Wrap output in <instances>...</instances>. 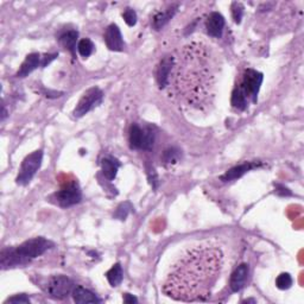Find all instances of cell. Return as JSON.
Instances as JSON below:
<instances>
[{
    "instance_id": "6da1fadb",
    "label": "cell",
    "mask_w": 304,
    "mask_h": 304,
    "mask_svg": "<svg viewBox=\"0 0 304 304\" xmlns=\"http://www.w3.org/2000/svg\"><path fill=\"white\" fill-rule=\"evenodd\" d=\"M223 266L222 251L213 244H200L188 249L173 268L163 283L168 297L183 302L207 301Z\"/></svg>"
},
{
    "instance_id": "7a4b0ae2",
    "label": "cell",
    "mask_w": 304,
    "mask_h": 304,
    "mask_svg": "<svg viewBox=\"0 0 304 304\" xmlns=\"http://www.w3.org/2000/svg\"><path fill=\"white\" fill-rule=\"evenodd\" d=\"M208 48L201 43H190L173 56L168 86L170 93L188 106L200 107L213 94L216 67Z\"/></svg>"
},
{
    "instance_id": "3957f363",
    "label": "cell",
    "mask_w": 304,
    "mask_h": 304,
    "mask_svg": "<svg viewBox=\"0 0 304 304\" xmlns=\"http://www.w3.org/2000/svg\"><path fill=\"white\" fill-rule=\"evenodd\" d=\"M53 246L54 244L44 238L30 239L16 249L4 250L1 252V266L4 268H9L23 265L42 255Z\"/></svg>"
},
{
    "instance_id": "277c9868",
    "label": "cell",
    "mask_w": 304,
    "mask_h": 304,
    "mask_svg": "<svg viewBox=\"0 0 304 304\" xmlns=\"http://www.w3.org/2000/svg\"><path fill=\"white\" fill-rule=\"evenodd\" d=\"M43 160V152L41 150H37V151L30 153L29 156H26L25 160L21 163V166L19 169V174L17 176L18 184L20 185H26L30 183V181L34 179V176L36 175L38 169L41 168Z\"/></svg>"
},
{
    "instance_id": "5b68a950",
    "label": "cell",
    "mask_w": 304,
    "mask_h": 304,
    "mask_svg": "<svg viewBox=\"0 0 304 304\" xmlns=\"http://www.w3.org/2000/svg\"><path fill=\"white\" fill-rule=\"evenodd\" d=\"M74 283L72 279H69L66 276H54L48 281L47 290L48 295L57 300H63V298L68 297L69 295L72 294L74 290Z\"/></svg>"
},
{
    "instance_id": "8992f818",
    "label": "cell",
    "mask_w": 304,
    "mask_h": 304,
    "mask_svg": "<svg viewBox=\"0 0 304 304\" xmlns=\"http://www.w3.org/2000/svg\"><path fill=\"white\" fill-rule=\"evenodd\" d=\"M102 98H104V93L98 87H93L88 89L83 94L82 98L80 99L76 108L74 109V115L77 118L83 117L91 109L95 108L96 106H99L102 102Z\"/></svg>"
},
{
    "instance_id": "52a82bcc",
    "label": "cell",
    "mask_w": 304,
    "mask_h": 304,
    "mask_svg": "<svg viewBox=\"0 0 304 304\" xmlns=\"http://www.w3.org/2000/svg\"><path fill=\"white\" fill-rule=\"evenodd\" d=\"M263 83V74L262 72L253 71V69H247L245 72L243 82L240 87L246 94L247 98H251L252 101H257L258 93H259L260 86Z\"/></svg>"
},
{
    "instance_id": "ba28073f",
    "label": "cell",
    "mask_w": 304,
    "mask_h": 304,
    "mask_svg": "<svg viewBox=\"0 0 304 304\" xmlns=\"http://www.w3.org/2000/svg\"><path fill=\"white\" fill-rule=\"evenodd\" d=\"M54 198L61 207H71L81 201V190L76 183H72L56 193Z\"/></svg>"
},
{
    "instance_id": "9c48e42d",
    "label": "cell",
    "mask_w": 304,
    "mask_h": 304,
    "mask_svg": "<svg viewBox=\"0 0 304 304\" xmlns=\"http://www.w3.org/2000/svg\"><path fill=\"white\" fill-rule=\"evenodd\" d=\"M105 42H106L107 48L113 51H122L124 50V47H125L122 32L114 24H112V25L107 28L106 34H105Z\"/></svg>"
},
{
    "instance_id": "30bf717a",
    "label": "cell",
    "mask_w": 304,
    "mask_h": 304,
    "mask_svg": "<svg viewBox=\"0 0 304 304\" xmlns=\"http://www.w3.org/2000/svg\"><path fill=\"white\" fill-rule=\"evenodd\" d=\"M249 274H250V268L247 264H241V265H239L238 268L234 270L232 276H231V282H230L231 289H232L234 292L240 291L245 285H246Z\"/></svg>"
},
{
    "instance_id": "8fae6325",
    "label": "cell",
    "mask_w": 304,
    "mask_h": 304,
    "mask_svg": "<svg viewBox=\"0 0 304 304\" xmlns=\"http://www.w3.org/2000/svg\"><path fill=\"white\" fill-rule=\"evenodd\" d=\"M223 28H225V18L219 12L211 13L206 24V29L209 36L216 37V38L221 37Z\"/></svg>"
},
{
    "instance_id": "7c38bea8",
    "label": "cell",
    "mask_w": 304,
    "mask_h": 304,
    "mask_svg": "<svg viewBox=\"0 0 304 304\" xmlns=\"http://www.w3.org/2000/svg\"><path fill=\"white\" fill-rule=\"evenodd\" d=\"M42 64V57L39 54H30L26 56V58L21 63L19 71L17 72L18 77H25L28 76L30 72H32L35 69L38 68Z\"/></svg>"
},
{
    "instance_id": "4fadbf2b",
    "label": "cell",
    "mask_w": 304,
    "mask_h": 304,
    "mask_svg": "<svg viewBox=\"0 0 304 304\" xmlns=\"http://www.w3.org/2000/svg\"><path fill=\"white\" fill-rule=\"evenodd\" d=\"M173 56H166L161 61L160 66L157 69V81L161 88H165L168 86L169 75H170L171 68H173Z\"/></svg>"
},
{
    "instance_id": "5bb4252c",
    "label": "cell",
    "mask_w": 304,
    "mask_h": 304,
    "mask_svg": "<svg viewBox=\"0 0 304 304\" xmlns=\"http://www.w3.org/2000/svg\"><path fill=\"white\" fill-rule=\"evenodd\" d=\"M258 164L257 163H244L240 164V165H236L234 168L230 169L223 176L221 177V181L223 182H230V181H234L236 179H240L241 176H244L245 174L249 173L250 170L252 169L257 168Z\"/></svg>"
},
{
    "instance_id": "9a60e30c",
    "label": "cell",
    "mask_w": 304,
    "mask_h": 304,
    "mask_svg": "<svg viewBox=\"0 0 304 304\" xmlns=\"http://www.w3.org/2000/svg\"><path fill=\"white\" fill-rule=\"evenodd\" d=\"M72 298L76 303H100L101 301L93 292L83 286H75L72 290Z\"/></svg>"
},
{
    "instance_id": "2e32d148",
    "label": "cell",
    "mask_w": 304,
    "mask_h": 304,
    "mask_svg": "<svg viewBox=\"0 0 304 304\" xmlns=\"http://www.w3.org/2000/svg\"><path fill=\"white\" fill-rule=\"evenodd\" d=\"M176 10H177V5L176 6L169 7V9L164 11V12H161V13H158V15H156V17L153 18V24H152L153 28H155L156 30H161V29H162L163 26L174 17V15L176 13Z\"/></svg>"
},
{
    "instance_id": "e0dca14e",
    "label": "cell",
    "mask_w": 304,
    "mask_h": 304,
    "mask_svg": "<svg viewBox=\"0 0 304 304\" xmlns=\"http://www.w3.org/2000/svg\"><path fill=\"white\" fill-rule=\"evenodd\" d=\"M101 166H102V173H104L105 177H106L107 179L112 181V179H115L118 168H119V163H117L115 161L111 160V158H105V160H102Z\"/></svg>"
},
{
    "instance_id": "ac0fdd59",
    "label": "cell",
    "mask_w": 304,
    "mask_h": 304,
    "mask_svg": "<svg viewBox=\"0 0 304 304\" xmlns=\"http://www.w3.org/2000/svg\"><path fill=\"white\" fill-rule=\"evenodd\" d=\"M106 278L112 286H118V285L122 283L124 278L122 265L120 264H114L111 268V270L106 273Z\"/></svg>"
},
{
    "instance_id": "d6986e66",
    "label": "cell",
    "mask_w": 304,
    "mask_h": 304,
    "mask_svg": "<svg viewBox=\"0 0 304 304\" xmlns=\"http://www.w3.org/2000/svg\"><path fill=\"white\" fill-rule=\"evenodd\" d=\"M143 138H144V130H142L138 125H132L130 128V144L132 149H142Z\"/></svg>"
},
{
    "instance_id": "ffe728a7",
    "label": "cell",
    "mask_w": 304,
    "mask_h": 304,
    "mask_svg": "<svg viewBox=\"0 0 304 304\" xmlns=\"http://www.w3.org/2000/svg\"><path fill=\"white\" fill-rule=\"evenodd\" d=\"M247 100H249V98L246 96V94L241 89L240 86H238L232 94L233 107H235L236 109H240V111H244L247 107Z\"/></svg>"
},
{
    "instance_id": "44dd1931",
    "label": "cell",
    "mask_w": 304,
    "mask_h": 304,
    "mask_svg": "<svg viewBox=\"0 0 304 304\" xmlns=\"http://www.w3.org/2000/svg\"><path fill=\"white\" fill-rule=\"evenodd\" d=\"M79 34L76 31H69L67 34H64L63 36H61V43L66 49H68L71 53L74 54L75 47H76V41Z\"/></svg>"
},
{
    "instance_id": "7402d4cb",
    "label": "cell",
    "mask_w": 304,
    "mask_h": 304,
    "mask_svg": "<svg viewBox=\"0 0 304 304\" xmlns=\"http://www.w3.org/2000/svg\"><path fill=\"white\" fill-rule=\"evenodd\" d=\"M181 151L179 149H175V147H170V149L165 150L162 156L163 162L166 164V165H174V164H177L181 160Z\"/></svg>"
},
{
    "instance_id": "603a6c76",
    "label": "cell",
    "mask_w": 304,
    "mask_h": 304,
    "mask_svg": "<svg viewBox=\"0 0 304 304\" xmlns=\"http://www.w3.org/2000/svg\"><path fill=\"white\" fill-rule=\"evenodd\" d=\"M77 50H79L80 55H81L82 57H88V56H90L91 53L94 51L93 42L88 38L81 39V41L79 42V44H77Z\"/></svg>"
},
{
    "instance_id": "cb8c5ba5",
    "label": "cell",
    "mask_w": 304,
    "mask_h": 304,
    "mask_svg": "<svg viewBox=\"0 0 304 304\" xmlns=\"http://www.w3.org/2000/svg\"><path fill=\"white\" fill-rule=\"evenodd\" d=\"M276 285L278 289L281 290H287L289 287H291L292 285V278L289 273H282L277 277L276 279Z\"/></svg>"
},
{
    "instance_id": "d4e9b609",
    "label": "cell",
    "mask_w": 304,
    "mask_h": 304,
    "mask_svg": "<svg viewBox=\"0 0 304 304\" xmlns=\"http://www.w3.org/2000/svg\"><path fill=\"white\" fill-rule=\"evenodd\" d=\"M153 142H155V133L151 128H146L144 130V138H143V146L142 149L145 150H149L151 149Z\"/></svg>"
},
{
    "instance_id": "484cf974",
    "label": "cell",
    "mask_w": 304,
    "mask_h": 304,
    "mask_svg": "<svg viewBox=\"0 0 304 304\" xmlns=\"http://www.w3.org/2000/svg\"><path fill=\"white\" fill-rule=\"evenodd\" d=\"M131 209H132V206L128 202L122 203L119 207H118L117 213H115V216H117L118 219H120V220H125L126 217H127L128 213L131 212Z\"/></svg>"
},
{
    "instance_id": "4316f807",
    "label": "cell",
    "mask_w": 304,
    "mask_h": 304,
    "mask_svg": "<svg viewBox=\"0 0 304 304\" xmlns=\"http://www.w3.org/2000/svg\"><path fill=\"white\" fill-rule=\"evenodd\" d=\"M232 15H233V19L236 24H239L241 21V18H243L244 15V6L239 2H234L232 5Z\"/></svg>"
},
{
    "instance_id": "83f0119b",
    "label": "cell",
    "mask_w": 304,
    "mask_h": 304,
    "mask_svg": "<svg viewBox=\"0 0 304 304\" xmlns=\"http://www.w3.org/2000/svg\"><path fill=\"white\" fill-rule=\"evenodd\" d=\"M123 17H124V19H125L126 24H127V25H130V26L136 25V23H137V15H136V12H134V11L132 10V9H126L125 12L123 13Z\"/></svg>"
},
{
    "instance_id": "f1b7e54d",
    "label": "cell",
    "mask_w": 304,
    "mask_h": 304,
    "mask_svg": "<svg viewBox=\"0 0 304 304\" xmlns=\"http://www.w3.org/2000/svg\"><path fill=\"white\" fill-rule=\"evenodd\" d=\"M146 170H147V176H149V181H150V183H151V185L153 188H157L158 177H157V174H156L155 169H153L152 166L147 165Z\"/></svg>"
},
{
    "instance_id": "f546056e",
    "label": "cell",
    "mask_w": 304,
    "mask_h": 304,
    "mask_svg": "<svg viewBox=\"0 0 304 304\" xmlns=\"http://www.w3.org/2000/svg\"><path fill=\"white\" fill-rule=\"evenodd\" d=\"M5 303H15V304L30 303V300H29V297H26L25 295H17V296H15V297L9 298V300H7Z\"/></svg>"
},
{
    "instance_id": "4dcf8cb0",
    "label": "cell",
    "mask_w": 304,
    "mask_h": 304,
    "mask_svg": "<svg viewBox=\"0 0 304 304\" xmlns=\"http://www.w3.org/2000/svg\"><path fill=\"white\" fill-rule=\"evenodd\" d=\"M57 57V55L56 54H53V55H45L44 57H42V67H47V64H49L51 61L55 60V58Z\"/></svg>"
},
{
    "instance_id": "1f68e13d",
    "label": "cell",
    "mask_w": 304,
    "mask_h": 304,
    "mask_svg": "<svg viewBox=\"0 0 304 304\" xmlns=\"http://www.w3.org/2000/svg\"><path fill=\"white\" fill-rule=\"evenodd\" d=\"M124 302L125 303H137L138 302V300H137L134 296H132L130 294H126L125 296H124Z\"/></svg>"
}]
</instances>
